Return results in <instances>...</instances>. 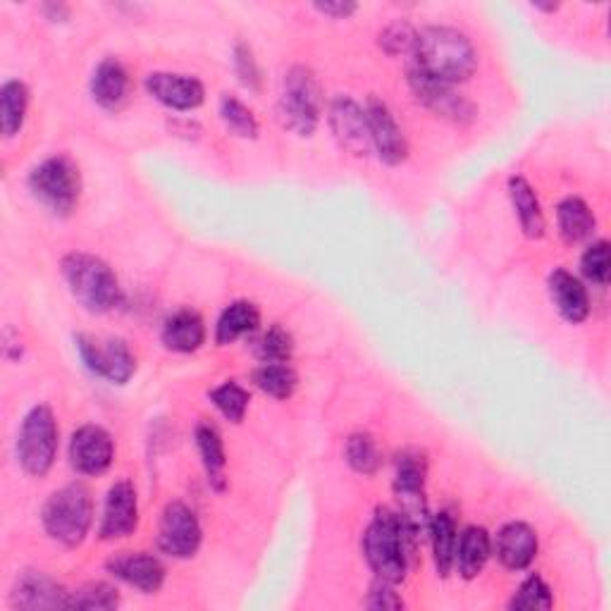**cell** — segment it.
<instances>
[{
	"instance_id": "obj_42",
	"label": "cell",
	"mask_w": 611,
	"mask_h": 611,
	"mask_svg": "<svg viewBox=\"0 0 611 611\" xmlns=\"http://www.w3.org/2000/svg\"><path fill=\"white\" fill-rule=\"evenodd\" d=\"M533 8H538V10H544V12H554V10H559V6L554 3H533Z\"/></svg>"
},
{
	"instance_id": "obj_27",
	"label": "cell",
	"mask_w": 611,
	"mask_h": 611,
	"mask_svg": "<svg viewBox=\"0 0 611 611\" xmlns=\"http://www.w3.org/2000/svg\"><path fill=\"white\" fill-rule=\"evenodd\" d=\"M559 233L569 244H578L588 239L594 233V213L590 206L578 196H566L564 201L556 206Z\"/></svg>"
},
{
	"instance_id": "obj_23",
	"label": "cell",
	"mask_w": 611,
	"mask_h": 611,
	"mask_svg": "<svg viewBox=\"0 0 611 611\" xmlns=\"http://www.w3.org/2000/svg\"><path fill=\"white\" fill-rule=\"evenodd\" d=\"M492 556V538L481 525H469L464 533L459 535L454 566L459 569L461 578L473 581V578L485 569Z\"/></svg>"
},
{
	"instance_id": "obj_7",
	"label": "cell",
	"mask_w": 611,
	"mask_h": 611,
	"mask_svg": "<svg viewBox=\"0 0 611 611\" xmlns=\"http://www.w3.org/2000/svg\"><path fill=\"white\" fill-rule=\"evenodd\" d=\"M58 421L51 406L39 404L29 411L18 435V461L24 473L43 477L58 456Z\"/></svg>"
},
{
	"instance_id": "obj_37",
	"label": "cell",
	"mask_w": 611,
	"mask_h": 611,
	"mask_svg": "<svg viewBox=\"0 0 611 611\" xmlns=\"http://www.w3.org/2000/svg\"><path fill=\"white\" fill-rule=\"evenodd\" d=\"M581 270L583 275L590 279L592 285L598 287H604L609 283V242L600 239V242H592L583 258H581Z\"/></svg>"
},
{
	"instance_id": "obj_41",
	"label": "cell",
	"mask_w": 611,
	"mask_h": 611,
	"mask_svg": "<svg viewBox=\"0 0 611 611\" xmlns=\"http://www.w3.org/2000/svg\"><path fill=\"white\" fill-rule=\"evenodd\" d=\"M316 10L327 14V18L346 20V18H352V14L358 10V6L352 3V0H325V3H316Z\"/></svg>"
},
{
	"instance_id": "obj_25",
	"label": "cell",
	"mask_w": 611,
	"mask_h": 611,
	"mask_svg": "<svg viewBox=\"0 0 611 611\" xmlns=\"http://www.w3.org/2000/svg\"><path fill=\"white\" fill-rule=\"evenodd\" d=\"M196 447L198 454H201V461L208 473V483L216 490H225V442L220 431L213 423H198L196 425Z\"/></svg>"
},
{
	"instance_id": "obj_16",
	"label": "cell",
	"mask_w": 611,
	"mask_h": 611,
	"mask_svg": "<svg viewBox=\"0 0 611 611\" xmlns=\"http://www.w3.org/2000/svg\"><path fill=\"white\" fill-rule=\"evenodd\" d=\"M108 573L118 581L137 588L146 594H154L165 583V566L162 561L148 552H120L108 559Z\"/></svg>"
},
{
	"instance_id": "obj_18",
	"label": "cell",
	"mask_w": 611,
	"mask_h": 611,
	"mask_svg": "<svg viewBox=\"0 0 611 611\" xmlns=\"http://www.w3.org/2000/svg\"><path fill=\"white\" fill-rule=\"evenodd\" d=\"M492 552L509 571H523L538 556V535L528 523L511 521L492 540Z\"/></svg>"
},
{
	"instance_id": "obj_1",
	"label": "cell",
	"mask_w": 611,
	"mask_h": 611,
	"mask_svg": "<svg viewBox=\"0 0 611 611\" xmlns=\"http://www.w3.org/2000/svg\"><path fill=\"white\" fill-rule=\"evenodd\" d=\"M416 542L418 535L411 531L396 511L377 509L366 533H363V556H366L377 581L396 585L408 573Z\"/></svg>"
},
{
	"instance_id": "obj_4",
	"label": "cell",
	"mask_w": 611,
	"mask_h": 611,
	"mask_svg": "<svg viewBox=\"0 0 611 611\" xmlns=\"http://www.w3.org/2000/svg\"><path fill=\"white\" fill-rule=\"evenodd\" d=\"M41 521L56 542L65 548H79L93 523L91 492L79 483L56 490L41 511Z\"/></svg>"
},
{
	"instance_id": "obj_2",
	"label": "cell",
	"mask_w": 611,
	"mask_h": 611,
	"mask_svg": "<svg viewBox=\"0 0 611 611\" xmlns=\"http://www.w3.org/2000/svg\"><path fill=\"white\" fill-rule=\"evenodd\" d=\"M411 56H414L411 68L454 87L459 81H466L477 65L475 48L464 31L440 24L418 31Z\"/></svg>"
},
{
	"instance_id": "obj_38",
	"label": "cell",
	"mask_w": 611,
	"mask_h": 611,
	"mask_svg": "<svg viewBox=\"0 0 611 611\" xmlns=\"http://www.w3.org/2000/svg\"><path fill=\"white\" fill-rule=\"evenodd\" d=\"M418 29H414L406 22H394L387 29L380 31V48L387 56H402V53H414Z\"/></svg>"
},
{
	"instance_id": "obj_26",
	"label": "cell",
	"mask_w": 611,
	"mask_h": 611,
	"mask_svg": "<svg viewBox=\"0 0 611 611\" xmlns=\"http://www.w3.org/2000/svg\"><path fill=\"white\" fill-rule=\"evenodd\" d=\"M427 535H431V542H433L437 573L450 575V571L454 569V556H456V544H459V528L450 511H440V514L431 516Z\"/></svg>"
},
{
	"instance_id": "obj_40",
	"label": "cell",
	"mask_w": 611,
	"mask_h": 611,
	"mask_svg": "<svg viewBox=\"0 0 611 611\" xmlns=\"http://www.w3.org/2000/svg\"><path fill=\"white\" fill-rule=\"evenodd\" d=\"M366 604L368 609H375V611H387V609H402L404 602L400 594L394 592V585L392 583H385V581H377L371 592H368V598H366Z\"/></svg>"
},
{
	"instance_id": "obj_30",
	"label": "cell",
	"mask_w": 611,
	"mask_h": 611,
	"mask_svg": "<svg viewBox=\"0 0 611 611\" xmlns=\"http://www.w3.org/2000/svg\"><path fill=\"white\" fill-rule=\"evenodd\" d=\"M254 383L273 400H289L296 385H299V377H296L289 363H260L254 371Z\"/></svg>"
},
{
	"instance_id": "obj_11",
	"label": "cell",
	"mask_w": 611,
	"mask_h": 611,
	"mask_svg": "<svg viewBox=\"0 0 611 611\" xmlns=\"http://www.w3.org/2000/svg\"><path fill=\"white\" fill-rule=\"evenodd\" d=\"M366 108V120L371 131V148L385 165H400L408 158V141L402 127L396 125L390 106L371 96Z\"/></svg>"
},
{
	"instance_id": "obj_32",
	"label": "cell",
	"mask_w": 611,
	"mask_h": 611,
	"mask_svg": "<svg viewBox=\"0 0 611 611\" xmlns=\"http://www.w3.org/2000/svg\"><path fill=\"white\" fill-rule=\"evenodd\" d=\"M210 402L227 421L242 423L246 411H249L252 394H249V390H244L239 383H235V380H227V383L218 385L216 390H210Z\"/></svg>"
},
{
	"instance_id": "obj_39",
	"label": "cell",
	"mask_w": 611,
	"mask_h": 611,
	"mask_svg": "<svg viewBox=\"0 0 611 611\" xmlns=\"http://www.w3.org/2000/svg\"><path fill=\"white\" fill-rule=\"evenodd\" d=\"M235 72L239 77L242 85L249 91H258L260 89V68L254 58V51L246 43H237L235 46Z\"/></svg>"
},
{
	"instance_id": "obj_35",
	"label": "cell",
	"mask_w": 611,
	"mask_h": 611,
	"mask_svg": "<svg viewBox=\"0 0 611 611\" xmlns=\"http://www.w3.org/2000/svg\"><path fill=\"white\" fill-rule=\"evenodd\" d=\"M552 607H554L552 588L544 583V578L538 573L528 575L509 602V609H525V611L552 609Z\"/></svg>"
},
{
	"instance_id": "obj_29",
	"label": "cell",
	"mask_w": 611,
	"mask_h": 611,
	"mask_svg": "<svg viewBox=\"0 0 611 611\" xmlns=\"http://www.w3.org/2000/svg\"><path fill=\"white\" fill-rule=\"evenodd\" d=\"M427 461L418 452H404L396 456L394 466V494L396 500L425 497Z\"/></svg>"
},
{
	"instance_id": "obj_33",
	"label": "cell",
	"mask_w": 611,
	"mask_h": 611,
	"mask_svg": "<svg viewBox=\"0 0 611 611\" xmlns=\"http://www.w3.org/2000/svg\"><path fill=\"white\" fill-rule=\"evenodd\" d=\"M220 118L225 127L233 131V135L242 139H256L258 137V120L249 106H244L235 96H223L220 98Z\"/></svg>"
},
{
	"instance_id": "obj_5",
	"label": "cell",
	"mask_w": 611,
	"mask_h": 611,
	"mask_svg": "<svg viewBox=\"0 0 611 611\" xmlns=\"http://www.w3.org/2000/svg\"><path fill=\"white\" fill-rule=\"evenodd\" d=\"M323 110V91L321 81L306 65H294L283 79V91H279L277 115L285 129L299 137H311L318 127Z\"/></svg>"
},
{
	"instance_id": "obj_8",
	"label": "cell",
	"mask_w": 611,
	"mask_h": 611,
	"mask_svg": "<svg viewBox=\"0 0 611 611\" xmlns=\"http://www.w3.org/2000/svg\"><path fill=\"white\" fill-rule=\"evenodd\" d=\"M77 352L79 358L85 361V366L98 375L108 380L112 385H125L137 373V356L131 354L129 344L120 337L98 339L91 335H77Z\"/></svg>"
},
{
	"instance_id": "obj_19",
	"label": "cell",
	"mask_w": 611,
	"mask_h": 611,
	"mask_svg": "<svg viewBox=\"0 0 611 611\" xmlns=\"http://www.w3.org/2000/svg\"><path fill=\"white\" fill-rule=\"evenodd\" d=\"M131 93V77L125 62L118 58H104L91 75L93 101L106 110H120Z\"/></svg>"
},
{
	"instance_id": "obj_15",
	"label": "cell",
	"mask_w": 611,
	"mask_h": 611,
	"mask_svg": "<svg viewBox=\"0 0 611 611\" xmlns=\"http://www.w3.org/2000/svg\"><path fill=\"white\" fill-rule=\"evenodd\" d=\"M137 525H139L137 490L129 481H118L108 490L98 535L104 540L129 538L137 531Z\"/></svg>"
},
{
	"instance_id": "obj_3",
	"label": "cell",
	"mask_w": 611,
	"mask_h": 611,
	"mask_svg": "<svg viewBox=\"0 0 611 611\" xmlns=\"http://www.w3.org/2000/svg\"><path fill=\"white\" fill-rule=\"evenodd\" d=\"M60 268L72 296L89 313H108L120 304V279L104 258L72 252L62 258Z\"/></svg>"
},
{
	"instance_id": "obj_36",
	"label": "cell",
	"mask_w": 611,
	"mask_h": 611,
	"mask_svg": "<svg viewBox=\"0 0 611 611\" xmlns=\"http://www.w3.org/2000/svg\"><path fill=\"white\" fill-rule=\"evenodd\" d=\"M294 354V339L285 327L273 325L256 339V356L260 363H289Z\"/></svg>"
},
{
	"instance_id": "obj_21",
	"label": "cell",
	"mask_w": 611,
	"mask_h": 611,
	"mask_svg": "<svg viewBox=\"0 0 611 611\" xmlns=\"http://www.w3.org/2000/svg\"><path fill=\"white\" fill-rule=\"evenodd\" d=\"M206 342V323L191 308H179L162 325V344L170 352L191 354Z\"/></svg>"
},
{
	"instance_id": "obj_17",
	"label": "cell",
	"mask_w": 611,
	"mask_h": 611,
	"mask_svg": "<svg viewBox=\"0 0 611 611\" xmlns=\"http://www.w3.org/2000/svg\"><path fill=\"white\" fill-rule=\"evenodd\" d=\"M146 91L151 93L158 104H162L170 110H196L206 98V89L196 77L173 75V72L148 75Z\"/></svg>"
},
{
	"instance_id": "obj_10",
	"label": "cell",
	"mask_w": 611,
	"mask_h": 611,
	"mask_svg": "<svg viewBox=\"0 0 611 611\" xmlns=\"http://www.w3.org/2000/svg\"><path fill=\"white\" fill-rule=\"evenodd\" d=\"M201 523L187 504L170 502L165 506L158 528V548L162 554L173 559H191L201 548Z\"/></svg>"
},
{
	"instance_id": "obj_6",
	"label": "cell",
	"mask_w": 611,
	"mask_h": 611,
	"mask_svg": "<svg viewBox=\"0 0 611 611\" xmlns=\"http://www.w3.org/2000/svg\"><path fill=\"white\" fill-rule=\"evenodd\" d=\"M29 191L56 216H70L81 196L79 165L65 154L41 160L29 173Z\"/></svg>"
},
{
	"instance_id": "obj_12",
	"label": "cell",
	"mask_w": 611,
	"mask_h": 611,
	"mask_svg": "<svg viewBox=\"0 0 611 611\" xmlns=\"http://www.w3.org/2000/svg\"><path fill=\"white\" fill-rule=\"evenodd\" d=\"M329 129L342 148L354 156H368L371 148V131L366 120V108L358 106L349 96H337L329 104Z\"/></svg>"
},
{
	"instance_id": "obj_31",
	"label": "cell",
	"mask_w": 611,
	"mask_h": 611,
	"mask_svg": "<svg viewBox=\"0 0 611 611\" xmlns=\"http://www.w3.org/2000/svg\"><path fill=\"white\" fill-rule=\"evenodd\" d=\"M344 456L346 464L361 475H375L380 466H383V454H380L375 437L368 433H354L346 440Z\"/></svg>"
},
{
	"instance_id": "obj_22",
	"label": "cell",
	"mask_w": 611,
	"mask_h": 611,
	"mask_svg": "<svg viewBox=\"0 0 611 611\" xmlns=\"http://www.w3.org/2000/svg\"><path fill=\"white\" fill-rule=\"evenodd\" d=\"M509 198L511 206H514L516 218L521 223L523 235L528 239H540L544 237V229H548V223H544V213L538 201V194L531 187V181L521 175H514L509 179Z\"/></svg>"
},
{
	"instance_id": "obj_9",
	"label": "cell",
	"mask_w": 611,
	"mask_h": 611,
	"mask_svg": "<svg viewBox=\"0 0 611 611\" xmlns=\"http://www.w3.org/2000/svg\"><path fill=\"white\" fill-rule=\"evenodd\" d=\"M408 87L414 91L416 101L425 106L437 118L454 122V125H466L473 120V106L469 98L461 96L454 85H447V81H440L418 72L416 68L408 70Z\"/></svg>"
},
{
	"instance_id": "obj_14",
	"label": "cell",
	"mask_w": 611,
	"mask_h": 611,
	"mask_svg": "<svg viewBox=\"0 0 611 611\" xmlns=\"http://www.w3.org/2000/svg\"><path fill=\"white\" fill-rule=\"evenodd\" d=\"M10 604L27 611L68 609L70 592L43 571H24L10 592Z\"/></svg>"
},
{
	"instance_id": "obj_20",
	"label": "cell",
	"mask_w": 611,
	"mask_h": 611,
	"mask_svg": "<svg viewBox=\"0 0 611 611\" xmlns=\"http://www.w3.org/2000/svg\"><path fill=\"white\" fill-rule=\"evenodd\" d=\"M550 294L556 311L561 313V318L578 325L583 323L590 316V296L588 289L583 287L581 279L571 275L564 268H556L550 275Z\"/></svg>"
},
{
	"instance_id": "obj_28",
	"label": "cell",
	"mask_w": 611,
	"mask_h": 611,
	"mask_svg": "<svg viewBox=\"0 0 611 611\" xmlns=\"http://www.w3.org/2000/svg\"><path fill=\"white\" fill-rule=\"evenodd\" d=\"M29 110V89L24 81L10 79L0 89V131L6 139H12L22 129Z\"/></svg>"
},
{
	"instance_id": "obj_24",
	"label": "cell",
	"mask_w": 611,
	"mask_h": 611,
	"mask_svg": "<svg viewBox=\"0 0 611 611\" xmlns=\"http://www.w3.org/2000/svg\"><path fill=\"white\" fill-rule=\"evenodd\" d=\"M260 325V311L256 304L252 302H233L229 304L218 318V325H216V342L220 346L225 344H233L246 335L256 333Z\"/></svg>"
},
{
	"instance_id": "obj_13",
	"label": "cell",
	"mask_w": 611,
	"mask_h": 611,
	"mask_svg": "<svg viewBox=\"0 0 611 611\" xmlns=\"http://www.w3.org/2000/svg\"><path fill=\"white\" fill-rule=\"evenodd\" d=\"M115 459V442L101 425H81L70 440V464L81 475H104Z\"/></svg>"
},
{
	"instance_id": "obj_34",
	"label": "cell",
	"mask_w": 611,
	"mask_h": 611,
	"mask_svg": "<svg viewBox=\"0 0 611 611\" xmlns=\"http://www.w3.org/2000/svg\"><path fill=\"white\" fill-rule=\"evenodd\" d=\"M120 607V594L108 583H87L79 590L70 592L68 609H85V611H110Z\"/></svg>"
}]
</instances>
